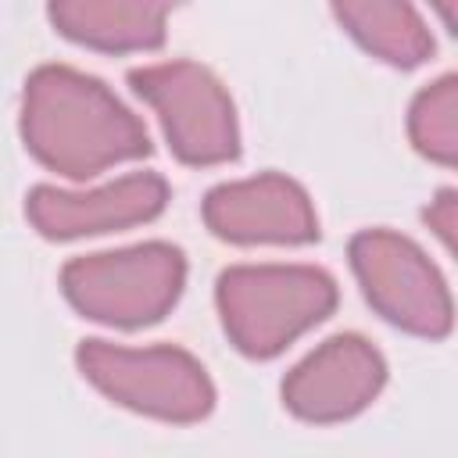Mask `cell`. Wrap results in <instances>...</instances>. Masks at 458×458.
<instances>
[{"label":"cell","instance_id":"4","mask_svg":"<svg viewBox=\"0 0 458 458\" xmlns=\"http://www.w3.org/2000/svg\"><path fill=\"white\" fill-rule=\"evenodd\" d=\"M79 372L114 404L161 422H200L215 408V383L179 347H122L86 340L75 351Z\"/></svg>","mask_w":458,"mask_h":458},{"label":"cell","instance_id":"12","mask_svg":"<svg viewBox=\"0 0 458 458\" xmlns=\"http://www.w3.org/2000/svg\"><path fill=\"white\" fill-rule=\"evenodd\" d=\"M408 136L422 157L447 168L458 161V79L454 75H440L411 100Z\"/></svg>","mask_w":458,"mask_h":458},{"label":"cell","instance_id":"8","mask_svg":"<svg viewBox=\"0 0 458 458\" xmlns=\"http://www.w3.org/2000/svg\"><path fill=\"white\" fill-rule=\"evenodd\" d=\"M204 225L229 243H311L318 215L311 197L286 175L265 172L240 182H222L204 197Z\"/></svg>","mask_w":458,"mask_h":458},{"label":"cell","instance_id":"9","mask_svg":"<svg viewBox=\"0 0 458 458\" xmlns=\"http://www.w3.org/2000/svg\"><path fill=\"white\" fill-rule=\"evenodd\" d=\"M168 204V182L154 172H132L97 190H57L36 186L25 197V215L47 240H79L111 229L150 222Z\"/></svg>","mask_w":458,"mask_h":458},{"label":"cell","instance_id":"13","mask_svg":"<svg viewBox=\"0 0 458 458\" xmlns=\"http://www.w3.org/2000/svg\"><path fill=\"white\" fill-rule=\"evenodd\" d=\"M426 225L440 236V243L451 250L454 247V225H458V200H454V190H440L437 200H429L426 208Z\"/></svg>","mask_w":458,"mask_h":458},{"label":"cell","instance_id":"1","mask_svg":"<svg viewBox=\"0 0 458 458\" xmlns=\"http://www.w3.org/2000/svg\"><path fill=\"white\" fill-rule=\"evenodd\" d=\"M21 140L39 165L68 179H93L150 154L143 122L100 79L68 64H43L25 79Z\"/></svg>","mask_w":458,"mask_h":458},{"label":"cell","instance_id":"7","mask_svg":"<svg viewBox=\"0 0 458 458\" xmlns=\"http://www.w3.org/2000/svg\"><path fill=\"white\" fill-rule=\"evenodd\" d=\"M383 383V354L358 333H336L286 372L283 404L304 422H344L365 411Z\"/></svg>","mask_w":458,"mask_h":458},{"label":"cell","instance_id":"2","mask_svg":"<svg viewBox=\"0 0 458 458\" xmlns=\"http://www.w3.org/2000/svg\"><path fill=\"white\" fill-rule=\"evenodd\" d=\"M215 304L240 354L276 358L336 308V279L315 265H233L218 276Z\"/></svg>","mask_w":458,"mask_h":458},{"label":"cell","instance_id":"6","mask_svg":"<svg viewBox=\"0 0 458 458\" xmlns=\"http://www.w3.org/2000/svg\"><path fill=\"white\" fill-rule=\"evenodd\" d=\"M347 254L365 301L386 322L429 340H444L451 333V293L422 247L390 229H365L351 240Z\"/></svg>","mask_w":458,"mask_h":458},{"label":"cell","instance_id":"5","mask_svg":"<svg viewBox=\"0 0 458 458\" xmlns=\"http://www.w3.org/2000/svg\"><path fill=\"white\" fill-rule=\"evenodd\" d=\"M129 86L154 107L165 140L182 165H225L240 154L236 107L204 64H143L129 72Z\"/></svg>","mask_w":458,"mask_h":458},{"label":"cell","instance_id":"14","mask_svg":"<svg viewBox=\"0 0 458 458\" xmlns=\"http://www.w3.org/2000/svg\"><path fill=\"white\" fill-rule=\"evenodd\" d=\"M429 4L437 7V14H440V21H444V25L451 29V25H454V4H458V0H429Z\"/></svg>","mask_w":458,"mask_h":458},{"label":"cell","instance_id":"11","mask_svg":"<svg viewBox=\"0 0 458 458\" xmlns=\"http://www.w3.org/2000/svg\"><path fill=\"white\" fill-rule=\"evenodd\" d=\"M340 25L379 61L415 68L433 54V36L411 0H329Z\"/></svg>","mask_w":458,"mask_h":458},{"label":"cell","instance_id":"3","mask_svg":"<svg viewBox=\"0 0 458 458\" xmlns=\"http://www.w3.org/2000/svg\"><path fill=\"white\" fill-rule=\"evenodd\" d=\"M186 283V258L172 243H136L86 254L64 265L61 290L68 304L104 326L140 329L165 318Z\"/></svg>","mask_w":458,"mask_h":458},{"label":"cell","instance_id":"10","mask_svg":"<svg viewBox=\"0 0 458 458\" xmlns=\"http://www.w3.org/2000/svg\"><path fill=\"white\" fill-rule=\"evenodd\" d=\"M179 0H47L54 29L93 50L136 54L165 43V21Z\"/></svg>","mask_w":458,"mask_h":458}]
</instances>
